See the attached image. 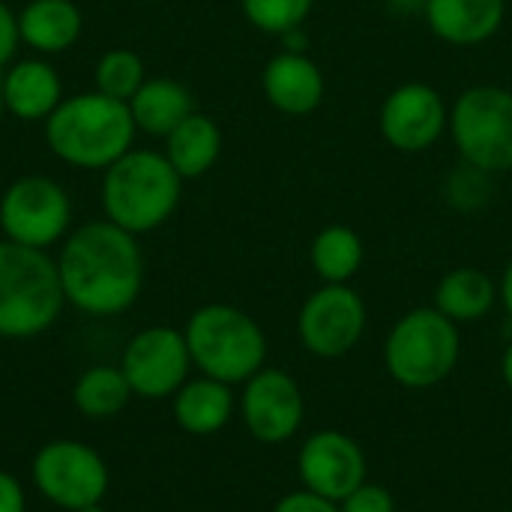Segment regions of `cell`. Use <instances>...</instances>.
I'll use <instances>...</instances> for the list:
<instances>
[{"mask_svg":"<svg viewBox=\"0 0 512 512\" xmlns=\"http://www.w3.org/2000/svg\"><path fill=\"white\" fill-rule=\"evenodd\" d=\"M369 327V309L351 285L315 288L297 312L300 345L318 360L348 357Z\"/></svg>","mask_w":512,"mask_h":512,"instance_id":"10","label":"cell"},{"mask_svg":"<svg viewBox=\"0 0 512 512\" xmlns=\"http://www.w3.org/2000/svg\"><path fill=\"white\" fill-rule=\"evenodd\" d=\"M162 141H165V150L162 153L168 156V162L177 168V174L183 180L204 177L219 162L222 144H225L219 123L210 114L198 111V108L168 138H162Z\"/></svg>","mask_w":512,"mask_h":512,"instance_id":"22","label":"cell"},{"mask_svg":"<svg viewBox=\"0 0 512 512\" xmlns=\"http://www.w3.org/2000/svg\"><path fill=\"white\" fill-rule=\"evenodd\" d=\"M423 18L441 42L477 48L504 27L507 0H426Z\"/></svg>","mask_w":512,"mask_h":512,"instance_id":"17","label":"cell"},{"mask_svg":"<svg viewBox=\"0 0 512 512\" xmlns=\"http://www.w3.org/2000/svg\"><path fill=\"white\" fill-rule=\"evenodd\" d=\"M3 114H6V108H3V93H0V120H3Z\"/></svg>","mask_w":512,"mask_h":512,"instance_id":"34","label":"cell"},{"mask_svg":"<svg viewBox=\"0 0 512 512\" xmlns=\"http://www.w3.org/2000/svg\"><path fill=\"white\" fill-rule=\"evenodd\" d=\"M237 411L234 387L207 375L189 378L174 396H171V414L174 423L195 438L219 435Z\"/></svg>","mask_w":512,"mask_h":512,"instance_id":"18","label":"cell"},{"mask_svg":"<svg viewBox=\"0 0 512 512\" xmlns=\"http://www.w3.org/2000/svg\"><path fill=\"white\" fill-rule=\"evenodd\" d=\"M498 294H501L504 312L510 315L512 321V258L507 261V267H504V273H501V279H498Z\"/></svg>","mask_w":512,"mask_h":512,"instance_id":"31","label":"cell"},{"mask_svg":"<svg viewBox=\"0 0 512 512\" xmlns=\"http://www.w3.org/2000/svg\"><path fill=\"white\" fill-rule=\"evenodd\" d=\"M63 297L90 318H114L135 306L144 288V252L135 234L108 219L78 225L57 252Z\"/></svg>","mask_w":512,"mask_h":512,"instance_id":"1","label":"cell"},{"mask_svg":"<svg viewBox=\"0 0 512 512\" xmlns=\"http://www.w3.org/2000/svg\"><path fill=\"white\" fill-rule=\"evenodd\" d=\"M450 138L459 159L492 177L512 171V90L474 84L450 105Z\"/></svg>","mask_w":512,"mask_h":512,"instance_id":"7","label":"cell"},{"mask_svg":"<svg viewBox=\"0 0 512 512\" xmlns=\"http://www.w3.org/2000/svg\"><path fill=\"white\" fill-rule=\"evenodd\" d=\"M450 129V105L426 81H405L393 87L378 111V132L384 144L399 153H429Z\"/></svg>","mask_w":512,"mask_h":512,"instance_id":"13","label":"cell"},{"mask_svg":"<svg viewBox=\"0 0 512 512\" xmlns=\"http://www.w3.org/2000/svg\"><path fill=\"white\" fill-rule=\"evenodd\" d=\"M237 411L246 432L258 444L279 447L300 432L306 420V399L294 375L276 366H264L243 384Z\"/></svg>","mask_w":512,"mask_h":512,"instance_id":"12","label":"cell"},{"mask_svg":"<svg viewBox=\"0 0 512 512\" xmlns=\"http://www.w3.org/2000/svg\"><path fill=\"white\" fill-rule=\"evenodd\" d=\"M84 18L72 0H27L18 12L21 45L39 57L69 51L81 36Z\"/></svg>","mask_w":512,"mask_h":512,"instance_id":"19","label":"cell"},{"mask_svg":"<svg viewBox=\"0 0 512 512\" xmlns=\"http://www.w3.org/2000/svg\"><path fill=\"white\" fill-rule=\"evenodd\" d=\"M0 512H27V495L9 471H0Z\"/></svg>","mask_w":512,"mask_h":512,"instance_id":"30","label":"cell"},{"mask_svg":"<svg viewBox=\"0 0 512 512\" xmlns=\"http://www.w3.org/2000/svg\"><path fill=\"white\" fill-rule=\"evenodd\" d=\"M102 216L141 237L162 228L180 207L183 177L165 153L132 147L102 171Z\"/></svg>","mask_w":512,"mask_h":512,"instance_id":"3","label":"cell"},{"mask_svg":"<svg viewBox=\"0 0 512 512\" xmlns=\"http://www.w3.org/2000/svg\"><path fill=\"white\" fill-rule=\"evenodd\" d=\"M147 81V69L141 54H135L132 48H111L96 60L93 69V90L117 99V102H129L138 87Z\"/></svg>","mask_w":512,"mask_h":512,"instance_id":"25","label":"cell"},{"mask_svg":"<svg viewBox=\"0 0 512 512\" xmlns=\"http://www.w3.org/2000/svg\"><path fill=\"white\" fill-rule=\"evenodd\" d=\"M183 336L192 366L231 387H243L267 366V333L249 312L231 303L198 306L189 315Z\"/></svg>","mask_w":512,"mask_h":512,"instance_id":"5","label":"cell"},{"mask_svg":"<svg viewBox=\"0 0 512 512\" xmlns=\"http://www.w3.org/2000/svg\"><path fill=\"white\" fill-rule=\"evenodd\" d=\"M21 45V33H18V12H12L3 0H0V72L15 60Z\"/></svg>","mask_w":512,"mask_h":512,"instance_id":"29","label":"cell"},{"mask_svg":"<svg viewBox=\"0 0 512 512\" xmlns=\"http://www.w3.org/2000/svg\"><path fill=\"white\" fill-rule=\"evenodd\" d=\"M507 512H512V507H510V510H507Z\"/></svg>","mask_w":512,"mask_h":512,"instance_id":"35","label":"cell"},{"mask_svg":"<svg viewBox=\"0 0 512 512\" xmlns=\"http://www.w3.org/2000/svg\"><path fill=\"white\" fill-rule=\"evenodd\" d=\"M498 303H501L498 282L486 270L471 267V264L453 267L450 273H444L432 297V306L459 327L483 321Z\"/></svg>","mask_w":512,"mask_h":512,"instance_id":"20","label":"cell"},{"mask_svg":"<svg viewBox=\"0 0 512 512\" xmlns=\"http://www.w3.org/2000/svg\"><path fill=\"white\" fill-rule=\"evenodd\" d=\"M366 246L363 237L351 225H327L312 237L309 264L321 285H351V279L363 270Z\"/></svg>","mask_w":512,"mask_h":512,"instance_id":"23","label":"cell"},{"mask_svg":"<svg viewBox=\"0 0 512 512\" xmlns=\"http://www.w3.org/2000/svg\"><path fill=\"white\" fill-rule=\"evenodd\" d=\"M135 135L129 105L96 90L66 96L45 120L48 150L81 171H105L135 147Z\"/></svg>","mask_w":512,"mask_h":512,"instance_id":"2","label":"cell"},{"mask_svg":"<svg viewBox=\"0 0 512 512\" xmlns=\"http://www.w3.org/2000/svg\"><path fill=\"white\" fill-rule=\"evenodd\" d=\"M30 483L51 507L78 512L105 501L108 492V465L84 441L57 438L36 450L30 462Z\"/></svg>","mask_w":512,"mask_h":512,"instance_id":"8","label":"cell"},{"mask_svg":"<svg viewBox=\"0 0 512 512\" xmlns=\"http://www.w3.org/2000/svg\"><path fill=\"white\" fill-rule=\"evenodd\" d=\"M501 378H504L507 390H512V339L507 342L504 354H501Z\"/></svg>","mask_w":512,"mask_h":512,"instance_id":"32","label":"cell"},{"mask_svg":"<svg viewBox=\"0 0 512 512\" xmlns=\"http://www.w3.org/2000/svg\"><path fill=\"white\" fill-rule=\"evenodd\" d=\"M78 512H108L102 504H93V507H84V510H78Z\"/></svg>","mask_w":512,"mask_h":512,"instance_id":"33","label":"cell"},{"mask_svg":"<svg viewBox=\"0 0 512 512\" xmlns=\"http://www.w3.org/2000/svg\"><path fill=\"white\" fill-rule=\"evenodd\" d=\"M132 387L120 366L96 363L84 369L72 384V405L87 420H111L132 402Z\"/></svg>","mask_w":512,"mask_h":512,"instance_id":"24","label":"cell"},{"mask_svg":"<svg viewBox=\"0 0 512 512\" xmlns=\"http://www.w3.org/2000/svg\"><path fill=\"white\" fill-rule=\"evenodd\" d=\"M126 105L135 129L150 138H168L195 111L189 87L174 78H147Z\"/></svg>","mask_w":512,"mask_h":512,"instance_id":"21","label":"cell"},{"mask_svg":"<svg viewBox=\"0 0 512 512\" xmlns=\"http://www.w3.org/2000/svg\"><path fill=\"white\" fill-rule=\"evenodd\" d=\"M63 306L57 261L42 249L0 240V339L42 336L57 324Z\"/></svg>","mask_w":512,"mask_h":512,"instance_id":"4","label":"cell"},{"mask_svg":"<svg viewBox=\"0 0 512 512\" xmlns=\"http://www.w3.org/2000/svg\"><path fill=\"white\" fill-rule=\"evenodd\" d=\"M462 360V327L435 306L405 312L384 339V369L405 390L444 384Z\"/></svg>","mask_w":512,"mask_h":512,"instance_id":"6","label":"cell"},{"mask_svg":"<svg viewBox=\"0 0 512 512\" xmlns=\"http://www.w3.org/2000/svg\"><path fill=\"white\" fill-rule=\"evenodd\" d=\"M339 512H396V498L387 486L366 480L345 501H339Z\"/></svg>","mask_w":512,"mask_h":512,"instance_id":"27","label":"cell"},{"mask_svg":"<svg viewBox=\"0 0 512 512\" xmlns=\"http://www.w3.org/2000/svg\"><path fill=\"white\" fill-rule=\"evenodd\" d=\"M261 90L270 108L285 117H309L321 108L327 81L306 51H279L261 72Z\"/></svg>","mask_w":512,"mask_h":512,"instance_id":"15","label":"cell"},{"mask_svg":"<svg viewBox=\"0 0 512 512\" xmlns=\"http://www.w3.org/2000/svg\"><path fill=\"white\" fill-rule=\"evenodd\" d=\"M117 366L123 369L132 387V396L147 399V402L171 399L189 381V372L195 369L183 330L165 327V324L138 330L126 342Z\"/></svg>","mask_w":512,"mask_h":512,"instance_id":"11","label":"cell"},{"mask_svg":"<svg viewBox=\"0 0 512 512\" xmlns=\"http://www.w3.org/2000/svg\"><path fill=\"white\" fill-rule=\"evenodd\" d=\"M72 228L69 192L45 174H27L6 186L0 195V231L3 240L42 249L63 243Z\"/></svg>","mask_w":512,"mask_h":512,"instance_id":"9","label":"cell"},{"mask_svg":"<svg viewBox=\"0 0 512 512\" xmlns=\"http://www.w3.org/2000/svg\"><path fill=\"white\" fill-rule=\"evenodd\" d=\"M312 6L315 0H240V9L255 30L279 39L291 30H300Z\"/></svg>","mask_w":512,"mask_h":512,"instance_id":"26","label":"cell"},{"mask_svg":"<svg viewBox=\"0 0 512 512\" xmlns=\"http://www.w3.org/2000/svg\"><path fill=\"white\" fill-rule=\"evenodd\" d=\"M0 93H3L6 114L27 120V123H36V120L45 123L54 114V108L66 99L63 81L45 57L12 60L0 72Z\"/></svg>","mask_w":512,"mask_h":512,"instance_id":"16","label":"cell"},{"mask_svg":"<svg viewBox=\"0 0 512 512\" xmlns=\"http://www.w3.org/2000/svg\"><path fill=\"white\" fill-rule=\"evenodd\" d=\"M270 512H339V504L327 501V498H321V495H315V492L300 486L297 492L282 495Z\"/></svg>","mask_w":512,"mask_h":512,"instance_id":"28","label":"cell"},{"mask_svg":"<svg viewBox=\"0 0 512 512\" xmlns=\"http://www.w3.org/2000/svg\"><path fill=\"white\" fill-rule=\"evenodd\" d=\"M297 477L303 489L339 504L369 480V459L357 438L339 429H321L300 444Z\"/></svg>","mask_w":512,"mask_h":512,"instance_id":"14","label":"cell"}]
</instances>
